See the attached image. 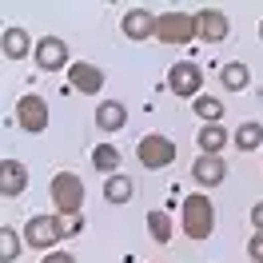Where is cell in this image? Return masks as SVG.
I'll return each mask as SVG.
<instances>
[{
    "mask_svg": "<svg viewBox=\"0 0 263 263\" xmlns=\"http://www.w3.org/2000/svg\"><path fill=\"white\" fill-rule=\"evenodd\" d=\"M48 196H52V208L60 219H76L84 212V180L76 172H56L48 183Z\"/></svg>",
    "mask_w": 263,
    "mask_h": 263,
    "instance_id": "obj_1",
    "label": "cell"
},
{
    "mask_svg": "<svg viewBox=\"0 0 263 263\" xmlns=\"http://www.w3.org/2000/svg\"><path fill=\"white\" fill-rule=\"evenodd\" d=\"M180 228H183L187 239H208V235L215 231V208H212V199L203 196V192H192V196L183 199Z\"/></svg>",
    "mask_w": 263,
    "mask_h": 263,
    "instance_id": "obj_2",
    "label": "cell"
},
{
    "mask_svg": "<svg viewBox=\"0 0 263 263\" xmlns=\"http://www.w3.org/2000/svg\"><path fill=\"white\" fill-rule=\"evenodd\" d=\"M68 235H72V228L60 215H32L24 223V243L36 247V251H56V243L68 239Z\"/></svg>",
    "mask_w": 263,
    "mask_h": 263,
    "instance_id": "obj_3",
    "label": "cell"
},
{
    "mask_svg": "<svg viewBox=\"0 0 263 263\" xmlns=\"http://www.w3.org/2000/svg\"><path fill=\"white\" fill-rule=\"evenodd\" d=\"M199 28H196V12H180V8H172V12H160V24H156V40L160 44H187V40H196Z\"/></svg>",
    "mask_w": 263,
    "mask_h": 263,
    "instance_id": "obj_4",
    "label": "cell"
},
{
    "mask_svg": "<svg viewBox=\"0 0 263 263\" xmlns=\"http://www.w3.org/2000/svg\"><path fill=\"white\" fill-rule=\"evenodd\" d=\"M136 160L144 167H167V164H176V144L167 140L164 132H148V136H140V144H136Z\"/></svg>",
    "mask_w": 263,
    "mask_h": 263,
    "instance_id": "obj_5",
    "label": "cell"
},
{
    "mask_svg": "<svg viewBox=\"0 0 263 263\" xmlns=\"http://www.w3.org/2000/svg\"><path fill=\"white\" fill-rule=\"evenodd\" d=\"M12 112H16V124H20V132H28V136H40V132L48 128V120H52V112H48V100H44V96H36V92L20 96Z\"/></svg>",
    "mask_w": 263,
    "mask_h": 263,
    "instance_id": "obj_6",
    "label": "cell"
},
{
    "mask_svg": "<svg viewBox=\"0 0 263 263\" xmlns=\"http://www.w3.org/2000/svg\"><path fill=\"white\" fill-rule=\"evenodd\" d=\"M167 88H172L180 100H199L203 96V72H199V64L180 60V64L167 72Z\"/></svg>",
    "mask_w": 263,
    "mask_h": 263,
    "instance_id": "obj_7",
    "label": "cell"
},
{
    "mask_svg": "<svg viewBox=\"0 0 263 263\" xmlns=\"http://www.w3.org/2000/svg\"><path fill=\"white\" fill-rule=\"evenodd\" d=\"M196 28H199V40H203V44H219V40H228V32H231L228 16H223L219 8H199Z\"/></svg>",
    "mask_w": 263,
    "mask_h": 263,
    "instance_id": "obj_8",
    "label": "cell"
},
{
    "mask_svg": "<svg viewBox=\"0 0 263 263\" xmlns=\"http://www.w3.org/2000/svg\"><path fill=\"white\" fill-rule=\"evenodd\" d=\"M156 24H160V16L148 12V8H128L124 20H120V28H124L128 40H148V36H156Z\"/></svg>",
    "mask_w": 263,
    "mask_h": 263,
    "instance_id": "obj_9",
    "label": "cell"
},
{
    "mask_svg": "<svg viewBox=\"0 0 263 263\" xmlns=\"http://www.w3.org/2000/svg\"><path fill=\"white\" fill-rule=\"evenodd\" d=\"M36 64L44 68V72H60V68H72L68 64V44L60 36H44L40 44H36Z\"/></svg>",
    "mask_w": 263,
    "mask_h": 263,
    "instance_id": "obj_10",
    "label": "cell"
},
{
    "mask_svg": "<svg viewBox=\"0 0 263 263\" xmlns=\"http://www.w3.org/2000/svg\"><path fill=\"white\" fill-rule=\"evenodd\" d=\"M192 180L199 187H219V183L228 180V164H223V156H196V164H192Z\"/></svg>",
    "mask_w": 263,
    "mask_h": 263,
    "instance_id": "obj_11",
    "label": "cell"
},
{
    "mask_svg": "<svg viewBox=\"0 0 263 263\" xmlns=\"http://www.w3.org/2000/svg\"><path fill=\"white\" fill-rule=\"evenodd\" d=\"M68 80H72V88H76V92H84V96H96L100 88H104V68L88 64V60H76V64L68 68Z\"/></svg>",
    "mask_w": 263,
    "mask_h": 263,
    "instance_id": "obj_12",
    "label": "cell"
},
{
    "mask_svg": "<svg viewBox=\"0 0 263 263\" xmlns=\"http://www.w3.org/2000/svg\"><path fill=\"white\" fill-rule=\"evenodd\" d=\"M24 187H28V167L20 164V160H4L0 164V196L16 199Z\"/></svg>",
    "mask_w": 263,
    "mask_h": 263,
    "instance_id": "obj_13",
    "label": "cell"
},
{
    "mask_svg": "<svg viewBox=\"0 0 263 263\" xmlns=\"http://www.w3.org/2000/svg\"><path fill=\"white\" fill-rule=\"evenodd\" d=\"M124 124H128V108L120 100H104L96 108V128L100 132H120Z\"/></svg>",
    "mask_w": 263,
    "mask_h": 263,
    "instance_id": "obj_14",
    "label": "cell"
},
{
    "mask_svg": "<svg viewBox=\"0 0 263 263\" xmlns=\"http://www.w3.org/2000/svg\"><path fill=\"white\" fill-rule=\"evenodd\" d=\"M4 56L8 60H24V56H36V48H32V36L24 32V28H4Z\"/></svg>",
    "mask_w": 263,
    "mask_h": 263,
    "instance_id": "obj_15",
    "label": "cell"
},
{
    "mask_svg": "<svg viewBox=\"0 0 263 263\" xmlns=\"http://www.w3.org/2000/svg\"><path fill=\"white\" fill-rule=\"evenodd\" d=\"M196 144H199V156H219V152L228 148V132L219 128V124H203Z\"/></svg>",
    "mask_w": 263,
    "mask_h": 263,
    "instance_id": "obj_16",
    "label": "cell"
},
{
    "mask_svg": "<svg viewBox=\"0 0 263 263\" xmlns=\"http://www.w3.org/2000/svg\"><path fill=\"white\" fill-rule=\"evenodd\" d=\"M219 84H223L228 92H243L247 84H251V68H247L243 60H231V64L219 68Z\"/></svg>",
    "mask_w": 263,
    "mask_h": 263,
    "instance_id": "obj_17",
    "label": "cell"
},
{
    "mask_svg": "<svg viewBox=\"0 0 263 263\" xmlns=\"http://www.w3.org/2000/svg\"><path fill=\"white\" fill-rule=\"evenodd\" d=\"M120 164H124V156H120V148H116V144H96V148H92V167H96V172L116 176V172H120Z\"/></svg>",
    "mask_w": 263,
    "mask_h": 263,
    "instance_id": "obj_18",
    "label": "cell"
},
{
    "mask_svg": "<svg viewBox=\"0 0 263 263\" xmlns=\"http://www.w3.org/2000/svg\"><path fill=\"white\" fill-rule=\"evenodd\" d=\"M235 148H239V152L263 148V124H259V120H243V124L235 128Z\"/></svg>",
    "mask_w": 263,
    "mask_h": 263,
    "instance_id": "obj_19",
    "label": "cell"
},
{
    "mask_svg": "<svg viewBox=\"0 0 263 263\" xmlns=\"http://www.w3.org/2000/svg\"><path fill=\"white\" fill-rule=\"evenodd\" d=\"M132 192H136V187H132V180L124 176V172H116V176H108V180H104V199H108V203H116V208H120V203H128Z\"/></svg>",
    "mask_w": 263,
    "mask_h": 263,
    "instance_id": "obj_20",
    "label": "cell"
},
{
    "mask_svg": "<svg viewBox=\"0 0 263 263\" xmlns=\"http://www.w3.org/2000/svg\"><path fill=\"white\" fill-rule=\"evenodd\" d=\"M148 231L156 243H172V215L167 212H148Z\"/></svg>",
    "mask_w": 263,
    "mask_h": 263,
    "instance_id": "obj_21",
    "label": "cell"
},
{
    "mask_svg": "<svg viewBox=\"0 0 263 263\" xmlns=\"http://www.w3.org/2000/svg\"><path fill=\"white\" fill-rule=\"evenodd\" d=\"M20 239L24 235H16V228H0V263H12L20 255Z\"/></svg>",
    "mask_w": 263,
    "mask_h": 263,
    "instance_id": "obj_22",
    "label": "cell"
},
{
    "mask_svg": "<svg viewBox=\"0 0 263 263\" xmlns=\"http://www.w3.org/2000/svg\"><path fill=\"white\" fill-rule=\"evenodd\" d=\"M196 116L203 120V124H219V120H223V104H219L215 96H199L196 100Z\"/></svg>",
    "mask_w": 263,
    "mask_h": 263,
    "instance_id": "obj_23",
    "label": "cell"
},
{
    "mask_svg": "<svg viewBox=\"0 0 263 263\" xmlns=\"http://www.w3.org/2000/svg\"><path fill=\"white\" fill-rule=\"evenodd\" d=\"M247 255H251L255 263H263V231H255V235L247 239Z\"/></svg>",
    "mask_w": 263,
    "mask_h": 263,
    "instance_id": "obj_24",
    "label": "cell"
},
{
    "mask_svg": "<svg viewBox=\"0 0 263 263\" xmlns=\"http://www.w3.org/2000/svg\"><path fill=\"white\" fill-rule=\"evenodd\" d=\"M40 263H76V259H72L68 251H48V255H44Z\"/></svg>",
    "mask_w": 263,
    "mask_h": 263,
    "instance_id": "obj_25",
    "label": "cell"
},
{
    "mask_svg": "<svg viewBox=\"0 0 263 263\" xmlns=\"http://www.w3.org/2000/svg\"><path fill=\"white\" fill-rule=\"evenodd\" d=\"M251 228H255V231H263V199L255 203V208H251Z\"/></svg>",
    "mask_w": 263,
    "mask_h": 263,
    "instance_id": "obj_26",
    "label": "cell"
},
{
    "mask_svg": "<svg viewBox=\"0 0 263 263\" xmlns=\"http://www.w3.org/2000/svg\"><path fill=\"white\" fill-rule=\"evenodd\" d=\"M259 40H263V20H259Z\"/></svg>",
    "mask_w": 263,
    "mask_h": 263,
    "instance_id": "obj_27",
    "label": "cell"
}]
</instances>
